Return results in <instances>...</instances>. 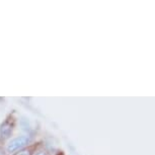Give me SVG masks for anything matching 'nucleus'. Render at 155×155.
<instances>
[{"label": "nucleus", "instance_id": "obj_1", "mask_svg": "<svg viewBox=\"0 0 155 155\" xmlns=\"http://www.w3.org/2000/svg\"><path fill=\"white\" fill-rule=\"evenodd\" d=\"M28 143H30V138L28 136H18L9 141V143L7 144L6 150L8 153H13V152L27 146Z\"/></svg>", "mask_w": 155, "mask_h": 155}, {"label": "nucleus", "instance_id": "obj_2", "mask_svg": "<svg viewBox=\"0 0 155 155\" xmlns=\"http://www.w3.org/2000/svg\"><path fill=\"white\" fill-rule=\"evenodd\" d=\"M14 127V121L12 118H9L5 121L3 124L0 127V139L1 140H5L7 138H9L11 133H12Z\"/></svg>", "mask_w": 155, "mask_h": 155}, {"label": "nucleus", "instance_id": "obj_3", "mask_svg": "<svg viewBox=\"0 0 155 155\" xmlns=\"http://www.w3.org/2000/svg\"><path fill=\"white\" fill-rule=\"evenodd\" d=\"M31 150H28V149H25V150H22V151L17 152L15 155H31Z\"/></svg>", "mask_w": 155, "mask_h": 155}, {"label": "nucleus", "instance_id": "obj_4", "mask_svg": "<svg viewBox=\"0 0 155 155\" xmlns=\"http://www.w3.org/2000/svg\"><path fill=\"white\" fill-rule=\"evenodd\" d=\"M36 155H47L45 152H43V151H41V152H38V153Z\"/></svg>", "mask_w": 155, "mask_h": 155}, {"label": "nucleus", "instance_id": "obj_5", "mask_svg": "<svg viewBox=\"0 0 155 155\" xmlns=\"http://www.w3.org/2000/svg\"><path fill=\"white\" fill-rule=\"evenodd\" d=\"M57 155H62V154H60V153H59V154H57Z\"/></svg>", "mask_w": 155, "mask_h": 155}]
</instances>
